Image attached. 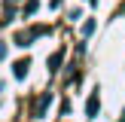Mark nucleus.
<instances>
[{
  "label": "nucleus",
  "mask_w": 125,
  "mask_h": 122,
  "mask_svg": "<svg viewBox=\"0 0 125 122\" xmlns=\"http://www.w3.org/2000/svg\"><path fill=\"white\" fill-rule=\"evenodd\" d=\"M3 89H6V82H3V79H0V92H3Z\"/></svg>",
  "instance_id": "nucleus-9"
},
{
  "label": "nucleus",
  "mask_w": 125,
  "mask_h": 122,
  "mask_svg": "<svg viewBox=\"0 0 125 122\" xmlns=\"http://www.w3.org/2000/svg\"><path fill=\"white\" fill-rule=\"evenodd\" d=\"M58 64H61V52H55L49 58V73H58Z\"/></svg>",
  "instance_id": "nucleus-5"
},
{
  "label": "nucleus",
  "mask_w": 125,
  "mask_h": 122,
  "mask_svg": "<svg viewBox=\"0 0 125 122\" xmlns=\"http://www.w3.org/2000/svg\"><path fill=\"white\" fill-rule=\"evenodd\" d=\"M34 12H37V0H31V3L24 6V15H34Z\"/></svg>",
  "instance_id": "nucleus-7"
},
{
  "label": "nucleus",
  "mask_w": 125,
  "mask_h": 122,
  "mask_svg": "<svg viewBox=\"0 0 125 122\" xmlns=\"http://www.w3.org/2000/svg\"><path fill=\"white\" fill-rule=\"evenodd\" d=\"M92 34H95V21H85V28H83V40H85V37H92Z\"/></svg>",
  "instance_id": "nucleus-6"
},
{
  "label": "nucleus",
  "mask_w": 125,
  "mask_h": 122,
  "mask_svg": "<svg viewBox=\"0 0 125 122\" xmlns=\"http://www.w3.org/2000/svg\"><path fill=\"white\" fill-rule=\"evenodd\" d=\"M37 34L40 30H21V34H15V46H31V40H37Z\"/></svg>",
  "instance_id": "nucleus-3"
},
{
  "label": "nucleus",
  "mask_w": 125,
  "mask_h": 122,
  "mask_svg": "<svg viewBox=\"0 0 125 122\" xmlns=\"http://www.w3.org/2000/svg\"><path fill=\"white\" fill-rule=\"evenodd\" d=\"M122 122H125V110H122Z\"/></svg>",
  "instance_id": "nucleus-10"
},
{
  "label": "nucleus",
  "mask_w": 125,
  "mask_h": 122,
  "mask_svg": "<svg viewBox=\"0 0 125 122\" xmlns=\"http://www.w3.org/2000/svg\"><path fill=\"white\" fill-rule=\"evenodd\" d=\"M3 55H6V43L0 40V61H3Z\"/></svg>",
  "instance_id": "nucleus-8"
},
{
  "label": "nucleus",
  "mask_w": 125,
  "mask_h": 122,
  "mask_svg": "<svg viewBox=\"0 0 125 122\" xmlns=\"http://www.w3.org/2000/svg\"><path fill=\"white\" fill-rule=\"evenodd\" d=\"M28 67H31V64H28L24 58L15 61V64H12V76H15V79H24V76H28Z\"/></svg>",
  "instance_id": "nucleus-4"
},
{
  "label": "nucleus",
  "mask_w": 125,
  "mask_h": 122,
  "mask_svg": "<svg viewBox=\"0 0 125 122\" xmlns=\"http://www.w3.org/2000/svg\"><path fill=\"white\" fill-rule=\"evenodd\" d=\"M98 110H101V98H98V92H92V95H89V104H85V113H89V119H95Z\"/></svg>",
  "instance_id": "nucleus-2"
},
{
  "label": "nucleus",
  "mask_w": 125,
  "mask_h": 122,
  "mask_svg": "<svg viewBox=\"0 0 125 122\" xmlns=\"http://www.w3.org/2000/svg\"><path fill=\"white\" fill-rule=\"evenodd\" d=\"M49 104H52V92H43V98H40V104H34V119H40V116H46V110H49Z\"/></svg>",
  "instance_id": "nucleus-1"
}]
</instances>
